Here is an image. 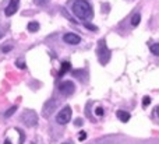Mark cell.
<instances>
[{
  "label": "cell",
  "instance_id": "cell-21",
  "mask_svg": "<svg viewBox=\"0 0 159 144\" xmlns=\"http://www.w3.org/2000/svg\"><path fill=\"white\" fill-rule=\"evenodd\" d=\"M85 27L89 28L91 31H96V27H95V25H91V24H88V22H85Z\"/></svg>",
  "mask_w": 159,
  "mask_h": 144
},
{
  "label": "cell",
  "instance_id": "cell-7",
  "mask_svg": "<svg viewBox=\"0 0 159 144\" xmlns=\"http://www.w3.org/2000/svg\"><path fill=\"white\" fill-rule=\"evenodd\" d=\"M18 4H20V0H10L8 6L6 7V10H4V14L7 17L14 16V14L17 13V10H18Z\"/></svg>",
  "mask_w": 159,
  "mask_h": 144
},
{
  "label": "cell",
  "instance_id": "cell-11",
  "mask_svg": "<svg viewBox=\"0 0 159 144\" xmlns=\"http://www.w3.org/2000/svg\"><path fill=\"white\" fill-rule=\"evenodd\" d=\"M28 31H30V32H36V31L39 30V24L36 21H31L30 24H28Z\"/></svg>",
  "mask_w": 159,
  "mask_h": 144
},
{
  "label": "cell",
  "instance_id": "cell-17",
  "mask_svg": "<svg viewBox=\"0 0 159 144\" xmlns=\"http://www.w3.org/2000/svg\"><path fill=\"white\" fill-rule=\"evenodd\" d=\"M34 2H35V4H38V6H45L49 0H34Z\"/></svg>",
  "mask_w": 159,
  "mask_h": 144
},
{
  "label": "cell",
  "instance_id": "cell-25",
  "mask_svg": "<svg viewBox=\"0 0 159 144\" xmlns=\"http://www.w3.org/2000/svg\"><path fill=\"white\" fill-rule=\"evenodd\" d=\"M157 114H158V116H159V106L157 108Z\"/></svg>",
  "mask_w": 159,
  "mask_h": 144
},
{
  "label": "cell",
  "instance_id": "cell-5",
  "mask_svg": "<svg viewBox=\"0 0 159 144\" xmlns=\"http://www.w3.org/2000/svg\"><path fill=\"white\" fill-rule=\"evenodd\" d=\"M59 91H60L63 95H67V97H69V95L74 94L75 86H74V83H73V81H70V80L63 81V83L59 86Z\"/></svg>",
  "mask_w": 159,
  "mask_h": 144
},
{
  "label": "cell",
  "instance_id": "cell-6",
  "mask_svg": "<svg viewBox=\"0 0 159 144\" xmlns=\"http://www.w3.org/2000/svg\"><path fill=\"white\" fill-rule=\"evenodd\" d=\"M56 106H57V102H56L55 100H49L46 104H45L43 109H42V115H43L45 118H49L50 115L55 112Z\"/></svg>",
  "mask_w": 159,
  "mask_h": 144
},
{
  "label": "cell",
  "instance_id": "cell-16",
  "mask_svg": "<svg viewBox=\"0 0 159 144\" xmlns=\"http://www.w3.org/2000/svg\"><path fill=\"white\" fill-rule=\"evenodd\" d=\"M151 104V98L149 97H144V100H143V105L144 106H147V105H149Z\"/></svg>",
  "mask_w": 159,
  "mask_h": 144
},
{
  "label": "cell",
  "instance_id": "cell-15",
  "mask_svg": "<svg viewBox=\"0 0 159 144\" xmlns=\"http://www.w3.org/2000/svg\"><path fill=\"white\" fill-rule=\"evenodd\" d=\"M13 49V45H4V46H2V52L3 53H7L8 50Z\"/></svg>",
  "mask_w": 159,
  "mask_h": 144
},
{
  "label": "cell",
  "instance_id": "cell-12",
  "mask_svg": "<svg viewBox=\"0 0 159 144\" xmlns=\"http://www.w3.org/2000/svg\"><path fill=\"white\" fill-rule=\"evenodd\" d=\"M140 21H141V16L140 14H134L131 18V25L133 27H137V25L140 24Z\"/></svg>",
  "mask_w": 159,
  "mask_h": 144
},
{
  "label": "cell",
  "instance_id": "cell-10",
  "mask_svg": "<svg viewBox=\"0 0 159 144\" xmlns=\"http://www.w3.org/2000/svg\"><path fill=\"white\" fill-rule=\"evenodd\" d=\"M71 69V64L69 63V62H63V64H61V69L60 72H59V76H63L66 72H69V70Z\"/></svg>",
  "mask_w": 159,
  "mask_h": 144
},
{
  "label": "cell",
  "instance_id": "cell-20",
  "mask_svg": "<svg viewBox=\"0 0 159 144\" xmlns=\"http://www.w3.org/2000/svg\"><path fill=\"white\" fill-rule=\"evenodd\" d=\"M17 67H20V69H25V64H24V62H21V60H17Z\"/></svg>",
  "mask_w": 159,
  "mask_h": 144
},
{
  "label": "cell",
  "instance_id": "cell-22",
  "mask_svg": "<svg viewBox=\"0 0 159 144\" xmlns=\"http://www.w3.org/2000/svg\"><path fill=\"white\" fill-rule=\"evenodd\" d=\"M80 125H82V120H75V126H80Z\"/></svg>",
  "mask_w": 159,
  "mask_h": 144
},
{
  "label": "cell",
  "instance_id": "cell-19",
  "mask_svg": "<svg viewBox=\"0 0 159 144\" xmlns=\"http://www.w3.org/2000/svg\"><path fill=\"white\" fill-rule=\"evenodd\" d=\"M95 114H96V116H102V115H103V108H96Z\"/></svg>",
  "mask_w": 159,
  "mask_h": 144
},
{
  "label": "cell",
  "instance_id": "cell-3",
  "mask_svg": "<svg viewBox=\"0 0 159 144\" xmlns=\"http://www.w3.org/2000/svg\"><path fill=\"white\" fill-rule=\"evenodd\" d=\"M71 114H73L71 108H70V106H64L57 114V116H56V122H57L59 125H67V123L70 122V119H71Z\"/></svg>",
  "mask_w": 159,
  "mask_h": 144
},
{
  "label": "cell",
  "instance_id": "cell-13",
  "mask_svg": "<svg viewBox=\"0 0 159 144\" xmlns=\"http://www.w3.org/2000/svg\"><path fill=\"white\" fill-rule=\"evenodd\" d=\"M151 52L154 53L155 56H159V44H154V45H151Z\"/></svg>",
  "mask_w": 159,
  "mask_h": 144
},
{
  "label": "cell",
  "instance_id": "cell-1",
  "mask_svg": "<svg viewBox=\"0 0 159 144\" xmlns=\"http://www.w3.org/2000/svg\"><path fill=\"white\" fill-rule=\"evenodd\" d=\"M71 10L80 20H89L93 17V10L87 0H75L73 3Z\"/></svg>",
  "mask_w": 159,
  "mask_h": 144
},
{
  "label": "cell",
  "instance_id": "cell-8",
  "mask_svg": "<svg viewBox=\"0 0 159 144\" xmlns=\"http://www.w3.org/2000/svg\"><path fill=\"white\" fill-rule=\"evenodd\" d=\"M63 41L69 45H78L81 42V38L77 35V34H73V32H67L64 34L63 36Z\"/></svg>",
  "mask_w": 159,
  "mask_h": 144
},
{
  "label": "cell",
  "instance_id": "cell-4",
  "mask_svg": "<svg viewBox=\"0 0 159 144\" xmlns=\"http://www.w3.org/2000/svg\"><path fill=\"white\" fill-rule=\"evenodd\" d=\"M21 120H22V123H25L27 126L32 128V126H35L36 123H38V116H36V114L34 111L27 109V111H24V114H22Z\"/></svg>",
  "mask_w": 159,
  "mask_h": 144
},
{
  "label": "cell",
  "instance_id": "cell-9",
  "mask_svg": "<svg viewBox=\"0 0 159 144\" xmlns=\"http://www.w3.org/2000/svg\"><path fill=\"white\" fill-rule=\"evenodd\" d=\"M116 116H117V119H120L121 122H129L130 120V118H131V115L129 114V112H126V111H117V114H116Z\"/></svg>",
  "mask_w": 159,
  "mask_h": 144
},
{
  "label": "cell",
  "instance_id": "cell-2",
  "mask_svg": "<svg viewBox=\"0 0 159 144\" xmlns=\"http://www.w3.org/2000/svg\"><path fill=\"white\" fill-rule=\"evenodd\" d=\"M98 59H99V62H101L102 64H106L107 62H109V59H110V52H109V49H107V46H106L105 39L99 41V44H98Z\"/></svg>",
  "mask_w": 159,
  "mask_h": 144
},
{
  "label": "cell",
  "instance_id": "cell-18",
  "mask_svg": "<svg viewBox=\"0 0 159 144\" xmlns=\"http://www.w3.org/2000/svg\"><path fill=\"white\" fill-rule=\"evenodd\" d=\"M85 139H87V133H85V132H81V133L78 134V140L82 142V140H85Z\"/></svg>",
  "mask_w": 159,
  "mask_h": 144
},
{
  "label": "cell",
  "instance_id": "cell-24",
  "mask_svg": "<svg viewBox=\"0 0 159 144\" xmlns=\"http://www.w3.org/2000/svg\"><path fill=\"white\" fill-rule=\"evenodd\" d=\"M4 144H11V143H10V140H6V143H4Z\"/></svg>",
  "mask_w": 159,
  "mask_h": 144
},
{
  "label": "cell",
  "instance_id": "cell-23",
  "mask_svg": "<svg viewBox=\"0 0 159 144\" xmlns=\"http://www.w3.org/2000/svg\"><path fill=\"white\" fill-rule=\"evenodd\" d=\"M61 144H74V143H73L71 140H70V142H64V143H61Z\"/></svg>",
  "mask_w": 159,
  "mask_h": 144
},
{
  "label": "cell",
  "instance_id": "cell-14",
  "mask_svg": "<svg viewBox=\"0 0 159 144\" xmlns=\"http://www.w3.org/2000/svg\"><path fill=\"white\" fill-rule=\"evenodd\" d=\"M16 111H17V106H11V108L8 109V111H7V112H6V114H4V116H6V118H10L11 115H13V114H14V112H16Z\"/></svg>",
  "mask_w": 159,
  "mask_h": 144
}]
</instances>
